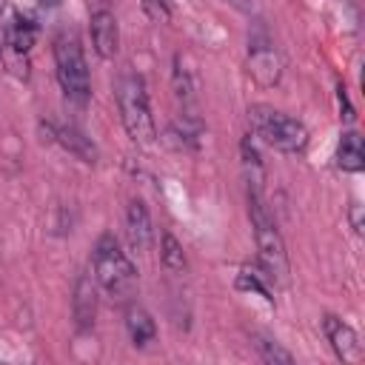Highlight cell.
<instances>
[{
    "label": "cell",
    "instance_id": "obj_7",
    "mask_svg": "<svg viewBox=\"0 0 365 365\" xmlns=\"http://www.w3.org/2000/svg\"><path fill=\"white\" fill-rule=\"evenodd\" d=\"M88 34H91V46H94L97 57L111 60L120 51V26H117V17L108 6H100L91 11Z\"/></svg>",
    "mask_w": 365,
    "mask_h": 365
},
{
    "label": "cell",
    "instance_id": "obj_11",
    "mask_svg": "<svg viewBox=\"0 0 365 365\" xmlns=\"http://www.w3.org/2000/svg\"><path fill=\"white\" fill-rule=\"evenodd\" d=\"M125 334H128L134 348H145V345H151L157 339V322L143 305L131 302L125 308Z\"/></svg>",
    "mask_w": 365,
    "mask_h": 365
},
{
    "label": "cell",
    "instance_id": "obj_2",
    "mask_svg": "<svg viewBox=\"0 0 365 365\" xmlns=\"http://www.w3.org/2000/svg\"><path fill=\"white\" fill-rule=\"evenodd\" d=\"M114 97H117V108H120V120L123 128L128 134V140L134 145H154L157 143V123L151 114V103H148V88L143 74L137 71H123L117 77L114 86Z\"/></svg>",
    "mask_w": 365,
    "mask_h": 365
},
{
    "label": "cell",
    "instance_id": "obj_1",
    "mask_svg": "<svg viewBox=\"0 0 365 365\" xmlns=\"http://www.w3.org/2000/svg\"><path fill=\"white\" fill-rule=\"evenodd\" d=\"M248 217H251L259 268L265 271V277L271 282H285L288 279V254H285L282 234H279L277 220L265 202L262 188H248Z\"/></svg>",
    "mask_w": 365,
    "mask_h": 365
},
{
    "label": "cell",
    "instance_id": "obj_8",
    "mask_svg": "<svg viewBox=\"0 0 365 365\" xmlns=\"http://www.w3.org/2000/svg\"><path fill=\"white\" fill-rule=\"evenodd\" d=\"M125 240H128V248L134 254H145L151 248V240H154V222H151V214H148V205L140 200V197H131L128 205H125Z\"/></svg>",
    "mask_w": 365,
    "mask_h": 365
},
{
    "label": "cell",
    "instance_id": "obj_5",
    "mask_svg": "<svg viewBox=\"0 0 365 365\" xmlns=\"http://www.w3.org/2000/svg\"><path fill=\"white\" fill-rule=\"evenodd\" d=\"M248 123L265 145L282 154H302L308 145V128L297 117H288L285 111H277L271 106H251Z\"/></svg>",
    "mask_w": 365,
    "mask_h": 365
},
{
    "label": "cell",
    "instance_id": "obj_10",
    "mask_svg": "<svg viewBox=\"0 0 365 365\" xmlns=\"http://www.w3.org/2000/svg\"><path fill=\"white\" fill-rule=\"evenodd\" d=\"M48 140H54V143H60L71 157H77L80 163H88V165H94L97 163V157H100V151H97V145L91 143V137H86L80 128H74V125H48Z\"/></svg>",
    "mask_w": 365,
    "mask_h": 365
},
{
    "label": "cell",
    "instance_id": "obj_9",
    "mask_svg": "<svg viewBox=\"0 0 365 365\" xmlns=\"http://www.w3.org/2000/svg\"><path fill=\"white\" fill-rule=\"evenodd\" d=\"M322 331H325V339L331 342V351L336 354L339 362H356L362 356L359 334L345 319H339L336 314H325L322 317Z\"/></svg>",
    "mask_w": 365,
    "mask_h": 365
},
{
    "label": "cell",
    "instance_id": "obj_18",
    "mask_svg": "<svg viewBox=\"0 0 365 365\" xmlns=\"http://www.w3.org/2000/svg\"><path fill=\"white\" fill-rule=\"evenodd\" d=\"M140 6L151 23H168L171 17V0H140Z\"/></svg>",
    "mask_w": 365,
    "mask_h": 365
},
{
    "label": "cell",
    "instance_id": "obj_23",
    "mask_svg": "<svg viewBox=\"0 0 365 365\" xmlns=\"http://www.w3.org/2000/svg\"><path fill=\"white\" fill-rule=\"evenodd\" d=\"M0 54H3V43H0Z\"/></svg>",
    "mask_w": 365,
    "mask_h": 365
},
{
    "label": "cell",
    "instance_id": "obj_3",
    "mask_svg": "<svg viewBox=\"0 0 365 365\" xmlns=\"http://www.w3.org/2000/svg\"><path fill=\"white\" fill-rule=\"evenodd\" d=\"M51 54H54V74H57L60 91L66 94L68 103L86 106L91 97V71H88L86 51L77 31L71 29L57 31L51 40Z\"/></svg>",
    "mask_w": 365,
    "mask_h": 365
},
{
    "label": "cell",
    "instance_id": "obj_4",
    "mask_svg": "<svg viewBox=\"0 0 365 365\" xmlns=\"http://www.w3.org/2000/svg\"><path fill=\"white\" fill-rule=\"evenodd\" d=\"M91 271H94L97 288H103L114 299H128L137 288V268L111 231L97 237L91 251Z\"/></svg>",
    "mask_w": 365,
    "mask_h": 365
},
{
    "label": "cell",
    "instance_id": "obj_16",
    "mask_svg": "<svg viewBox=\"0 0 365 365\" xmlns=\"http://www.w3.org/2000/svg\"><path fill=\"white\" fill-rule=\"evenodd\" d=\"M254 339V351H257V356L262 359V362H268V365H291L294 362V354L291 351H285L277 339H271V336H265V334H254L251 336Z\"/></svg>",
    "mask_w": 365,
    "mask_h": 365
},
{
    "label": "cell",
    "instance_id": "obj_15",
    "mask_svg": "<svg viewBox=\"0 0 365 365\" xmlns=\"http://www.w3.org/2000/svg\"><path fill=\"white\" fill-rule=\"evenodd\" d=\"M160 262L163 268L168 271H185V251H182V242L171 234V231H163L160 234Z\"/></svg>",
    "mask_w": 365,
    "mask_h": 365
},
{
    "label": "cell",
    "instance_id": "obj_21",
    "mask_svg": "<svg viewBox=\"0 0 365 365\" xmlns=\"http://www.w3.org/2000/svg\"><path fill=\"white\" fill-rule=\"evenodd\" d=\"M228 3H231L234 9H240V11H251V9H254V3H251V0H228Z\"/></svg>",
    "mask_w": 365,
    "mask_h": 365
},
{
    "label": "cell",
    "instance_id": "obj_20",
    "mask_svg": "<svg viewBox=\"0 0 365 365\" xmlns=\"http://www.w3.org/2000/svg\"><path fill=\"white\" fill-rule=\"evenodd\" d=\"M359 202H351V208H348V214H351V228L356 231V234H362V217H359Z\"/></svg>",
    "mask_w": 365,
    "mask_h": 365
},
{
    "label": "cell",
    "instance_id": "obj_12",
    "mask_svg": "<svg viewBox=\"0 0 365 365\" xmlns=\"http://www.w3.org/2000/svg\"><path fill=\"white\" fill-rule=\"evenodd\" d=\"M336 165L348 174H356L365 168V143L359 137V131L348 128L339 134V145H336Z\"/></svg>",
    "mask_w": 365,
    "mask_h": 365
},
{
    "label": "cell",
    "instance_id": "obj_13",
    "mask_svg": "<svg viewBox=\"0 0 365 365\" xmlns=\"http://www.w3.org/2000/svg\"><path fill=\"white\" fill-rule=\"evenodd\" d=\"M34 40H37V23L31 17H26V14H14V20L6 29V46H9V51H14L17 57H26L31 51Z\"/></svg>",
    "mask_w": 365,
    "mask_h": 365
},
{
    "label": "cell",
    "instance_id": "obj_14",
    "mask_svg": "<svg viewBox=\"0 0 365 365\" xmlns=\"http://www.w3.org/2000/svg\"><path fill=\"white\" fill-rule=\"evenodd\" d=\"M240 157H242V168H245V182H248V188H262V182H265V168H262V160H259V151H257L251 134L242 137V143H240Z\"/></svg>",
    "mask_w": 365,
    "mask_h": 365
},
{
    "label": "cell",
    "instance_id": "obj_17",
    "mask_svg": "<svg viewBox=\"0 0 365 365\" xmlns=\"http://www.w3.org/2000/svg\"><path fill=\"white\" fill-rule=\"evenodd\" d=\"M268 277H265V271L262 268H257V271H251V268H242L240 274H237V288L240 291H254V294H259L262 299H274L271 297V288H268Z\"/></svg>",
    "mask_w": 365,
    "mask_h": 365
},
{
    "label": "cell",
    "instance_id": "obj_22",
    "mask_svg": "<svg viewBox=\"0 0 365 365\" xmlns=\"http://www.w3.org/2000/svg\"><path fill=\"white\" fill-rule=\"evenodd\" d=\"M63 0H37V6L43 9V11H51V9H57Z\"/></svg>",
    "mask_w": 365,
    "mask_h": 365
},
{
    "label": "cell",
    "instance_id": "obj_19",
    "mask_svg": "<svg viewBox=\"0 0 365 365\" xmlns=\"http://www.w3.org/2000/svg\"><path fill=\"white\" fill-rule=\"evenodd\" d=\"M336 100H339V117L345 120V123H354V108H351V103H348V94H345V86L339 83V88H336Z\"/></svg>",
    "mask_w": 365,
    "mask_h": 365
},
{
    "label": "cell",
    "instance_id": "obj_6",
    "mask_svg": "<svg viewBox=\"0 0 365 365\" xmlns=\"http://www.w3.org/2000/svg\"><path fill=\"white\" fill-rule=\"evenodd\" d=\"M97 279L94 274H77L74 279V291H71V317H74V328L83 334V331H91L94 319H97Z\"/></svg>",
    "mask_w": 365,
    "mask_h": 365
}]
</instances>
